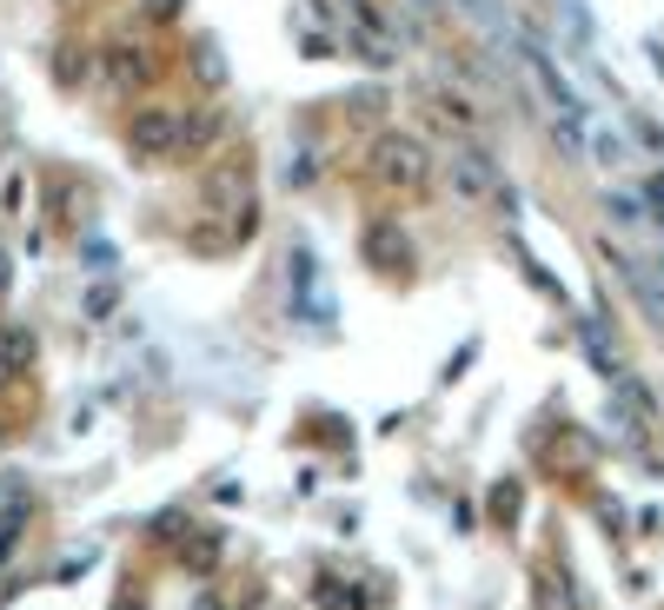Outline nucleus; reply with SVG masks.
Segmentation results:
<instances>
[{
	"label": "nucleus",
	"mask_w": 664,
	"mask_h": 610,
	"mask_svg": "<svg viewBox=\"0 0 664 610\" xmlns=\"http://www.w3.org/2000/svg\"><path fill=\"white\" fill-rule=\"evenodd\" d=\"M366 172H372L379 187H392V193H426V187L439 180V159H432V146H426L419 133L392 127V133H379V140H372Z\"/></svg>",
	"instance_id": "1"
},
{
	"label": "nucleus",
	"mask_w": 664,
	"mask_h": 610,
	"mask_svg": "<svg viewBox=\"0 0 664 610\" xmlns=\"http://www.w3.org/2000/svg\"><path fill=\"white\" fill-rule=\"evenodd\" d=\"M127 153H133L140 166H174V159H187V153H193V140H187V107H140V113L127 120Z\"/></svg>",
	"instance_id": "2"
},
{
	"label": "nucleus",
	"mask_w": 664,
	"mask_h": 610,
	"mask_svg": "<svg viewBox=\"0 0 664 610\" xmlns=\"http://www.w3.org/2000/svg\"><path fill=\"white\" fill-rule=\"evenodd\" d=\"M439 172H446V187H452L459 206H498V193L512 187L506 172H498V159L478 153V146H452V153L439 159Z\"/></svg>",
	"instance_id": "3"
},
{
	"label": "nucleus",
	"mask_w": 664,
	"mask_h": 610,
	"mask_svg": "<svg viewBox=\"0 0 664 610\" xmlns=\"http://www.w3.org/2000/svg\"><path fill=\"white\" fill-rule=\"evenodd\" d=\"M512 47H519V67H525V73H532V86H538L545 113H552V120H571V127H585V113H592V107L578 100V86H571V80L558 73V60H552V53H545L538 40H525V34H519Z\"/></svg>",
	"instance_id": "4"
},
{
	"label": "nucleus",
	"mask_w": 664,
	"mask_h": 610,
	"mask_svg": "<svg viewBox=\"0 0 664 610\" xmlns=\"http://www.w3.org/2000/svg\"><path fill=\"white\" fill-rule=\"evenodd\" d=\"M200 200L213 213H246L253 206V166L246 159H213V172L200 180Z\"/></svg>",
	"instance_id": "5"
},
{
	"label": "nucleus",
	"mask_w": 664,
	"mask_h": 610,
	"mask_svg": "<svg viewBox=\"0 0 664 610\" xmlns=\"http://www.w3.org/2000/svg\"><path fill=\"white\" fill-rule=\"evenodd\" d=\"M153 47H140V40H114V47H100V73H107V86H120V94H140V86L153 80Z\"/></svg>",
	"instance_id": "6"
},
{
	"label": "nucleus",
	"mask_w": 664,
	"mask_h": 610,
	"mask_svg": "<svg viewBox=\"0 0 664 610\" xmlns=\"http://www.w3.org/2000/svg\"><path fill=\"white\" fill-rule=\"evenodd\" d=\"M359 252H366V266H379V273H405L412 266V232L399 219H372L359 232Z\"/></svg>",
	"instance_id": "7"
},
{
	"label": "nucleus",
	"mask_w": 664,
	"mask_h": 610,
	"mask_svg": "<svg viewBox=\"0 0 664 610\" xmlns=\"http://www.w3.org/2000/svg\"><path fill=\"white\" fill-rule=\"evenodd\" d=\"M578 345H585V359L618 385L625 379V359H618V345H612V332H605V319H578Z\"/></svg>",
	"instance_id": "8"
},
{
	"label": "nucleus",
	"mask_w": 664,
	"mask_h": 610,
	"mask_svg": "<svg viewBox=\"0 0 664 610\" xmlns=\"http://www.w3.org/2000/svg\"><path fill=\"white\" fill-rule=\"evenodd\" d=\"M519 511H525L519 478H498V485H491V525H498V531H512V525H519Z\"/></svg>",
	"instance_id": "9"
},
{
	"label": "nucleus",
	"mask_w": 664,
	"mask_h": 610,
	"mask_svg": "<svg viewBox=\"0 0 664 610\" xmlns=\"http://www.w3.org/2000/svg\"><path fill=\"white\" fill-rule=\"evenodd\" d=\"M87 67H94V53L80 47V40H60L54 47V80L60 86H80V80H87Z\"/></svg>",
	"instance_id": "10"
},
{
	"label": "nucleus",
	"mask_w": 664,
	"mask_h": 610,
	"mask_svg": "<svg viewBox=\"0 0 664 610\" xmlns=\"http://www.w3.org/2000/svg\"><path fill=\"white\" fill-rule=\"evenodd\" d=\"M0 352H8L14 372H27V366H34V332H27V325H0Z\"/></svg>",
	"instance_id": "11"
},
{
	"label": "nucleus",
	"mask_w": 664,
	"mask_h": 610,
	"mask_svg": "<svg viewBox=\"0 0 664 610\" xmlns=\"http://www.w3.org/2000/svg\"><path fill=\"white\" fill-rule=\"evenodd\" d=\"M432 107H439V113H446L452 127H465V133L478 127V107H472L465 94H452V86H439V94H432Z\"/></svg>",
	"instance_id": "12"
},
{
	"label": "nucleus",
	"mask_w": 664,
	"mask_h": 610,
	"mask_svg": "<svg viewBox=\"0 0 664 610\" xmlns=\"http://www.w3.org/2000/svg\"><path fill=\"white\" fill-rule=\"evenodd\" d=\"M585 153H592L598 166H625V140H618V133H605V127H592V133H585Z\"/></svg>",
	"instance_id": "13"
},
{
	"label": "nucleus",
	"mask_w": 664,
	"mask_h": 610,
	"mask_svg": "<svg viewBox=\"0 0 664 610\" xmlns=\"http://www.w3.org/2000/svg\"><path fill=\"white\" fill-rule=\"evenodd\" d=\"M180 558H187L193 571H213V564H220V531H206V538H187V545H180Z\"/></svg>",
	"instance_id": "14"
},
{
	"label": "nucleus",
	"mask_w": 664,
	"mask_h": 610,
	"mask_svg": "<svg viewBox=\"0 0 664 610\" xmlns=\"http://www.w3.org/2000/svg\"><path fill=\"white\" fill-rule=\"evenodd\" d=\"M519 273H525V279H532V286H538V292H545V299H565V286H558V279H552V273H545V266H538V259H532V252H525V246H519Z\"/></svg>",
	"instance_id": "15"
},
{
	"label": "nucleus",
	"mask_w": 664,
	"mask_h": 610,
	"mask_svg": "<svg viewBox=\"0 0 664 610\" xmlns=\"http://www.w3.org/2000/svg\"><path fill=\"white\" fill-rule=\"evenodd\" d=\"M114 312H120V286H94V292H87V319H94V325H107Z\"/></svg>",
	"instance_id": "16"
},
{
	"label": "nucleus",
	"mask_w": 664,
	"mask_h": 610,
	"mask_svg": "<svg viewBox=\"0 0 664 610\" xmlns=\"http://www.w3.org/2000/svg\"><path fill=\"white\" fill-rule=\"evenodd\" d=\"M193 73H206V86H220V80H226V60H220V47H193Z\"/></svg>",
	"instance_id": "17"
},
{
	"label": "nucleus",
	"mask_w": 664,
	"mask_h": 610,
	"mask_svg": "<svg viewBox=\"0 0 664 610\" xmlns=\"http://www.w3.org/2000/svg\"><path fill=\"white\" fill-rule=\"evenodd\" d=\"M180 525H187V517H180V511H159L146 538H153V545H174V538H180Z\"/></svg>",
	"instance_id": "18"
},
{
	"label": "nucleus",
	"mask_w": 664,
	"mask_h": 610,
	"mask_svg": "<svg viewBox=\"0 0 664 610\" xmlns=\"http://www.w3.org/2000/svg\"><path fill=\"white\" fill-rule=\"evenodd\" d=\"M605 213H612V219H625V226H638V219H644V200H625V193H612V200H605Z\"/></svg>",
	"instance_id": "19"
},
{
	"label": "nucleus",
	"mask_w": 664,
	"mask_h": 610,
	"mask_svg": "<svg viewBox=\"0 0 664 610\" xmlns=\"http://www.w3.org/2000/svg\"><path fill=\"white\" fill-rule=\"evenodd\" d=\"M286 180H293V187H312V180H319V153H299Z\"/></svg>",
	"instance_id": "20"
},
{
	"label": "nucleus",
	"mask_w": 664,
	"mask_h": 610,
	"mask_svg": "<svg viewBox=\"0 0 664 610\" xmlns=\"http://www.w3.org/2000/svg\"><path fill=\"white\" fill-rule=\"evenodd\" d=\"M299 53H306V60H332V40H325V34H299Z\"/></svg>",
	"instance_id": "21"
},
{
	"label": "nucleus",
	"mask_w": 664,
	"mask_h": 610,
	"mask_svg": "<svg viewBox=\"0 0 664 610\" xmlns=\"http://www.w3.org/2000/svg\"><path fill=\"white\" fill-rule=\"evenodd\" d=\"M87 266H94V273L114 266V246H107V239H87Z\"/></svg>",
	"instance_id": "22"
},
{
	"label": "nucleus",
	"mask_w": 664,
	"mask_h": 610,
	"mask_svg": "<svg viewBox=\"0 0 664 610\" xmlns=\"http://www.w3.org/2000/svg\"><path fill=\"white\" fill-rule=\"evenodd\" d=\"M21 491H27L21 478H0V517H8V511H14V498H21Z\"/></svg>",
	"instance_id": "23"
},
{
	"label": "nucleus",
	"mask_w": 664,
	"mask_h": 610,
	"mask_svg": "<svg viewBox=\"0 0 664 610\" xmlns=\"http://www.w3.org/2000/svg\"><path fill=\"white\" fill-rule=\"evenodd\" d=\"M146 14H153V21H174V14H180V0H146Z\"/></svg>",
	"instance_id": "24"
},
{
	"label": "nucleus",
	"mask_w": 664,
	"mask_h": 610,
	"mask_svg": "<svg viewBox=\"0 0 664 610\" xmlns=\"http://www.w3.org/2000/svg\"><path fill=\"white\" fill-rule=\"evenodd\" d=\"M644 200H651V206H657V219H664V172H657V180L644 187Z\"/></svg>",
	"instance_id": "25"
},
{
	"label": "nucleus",
	"mask_w": 664,
	"mask_h": 610,
	"mask_svg": "<svg viewBox=\"0 0 664 610\" xmlns=\"http://www.w3.org/2000/svg\"><path fill=\"white\" fill-rule=\"evenodd\" d=\"M114 610H153V603H140V597H120V603H114Z\"/></svg>",
	"instance_id": "26"
},
{
	"label": "nucleus",
	"mask_w": 664,
	"mask_h": 610,
	"mask_svg": "<svg viewBox=\"0 0 664 610\" xmlns=\"http://www.w3.org/2000/svg\"><path fill=\"white\" fill-rule=\"evenodd\" d=\"M0 385H14V366H8V352H0Z\"/></svg>",
	"instance_id": "27"
},
{
	"label": "nucleus",
	"mask_w": 664,
	"mask_h": 610,
	"mask_svg": "<svg viewBox=\"0 0 664 610\" xmlns=\"http://www.w3.org/2000/svg\"><path fill=\"white\" fill-rule=\"evenodd\" d=\"M193 610H220V597H200V603H193Z\"/></svg>",
	"instance_id": "28"
},
{
	"label": "nucleus",
	"mask_w": 664,
	"mask_h": 610,
	"mask_svg": "<svg viewBox=\"0 0 664 610\" xmlns=\"http://www.w3.org/2000/svg\"><path fill=\"white\" fill-rule=\"evenodd\" d=\"M0 292H8V259H0Z\"/></svg>",
	"instance_id": "29"
}]
</instances>
